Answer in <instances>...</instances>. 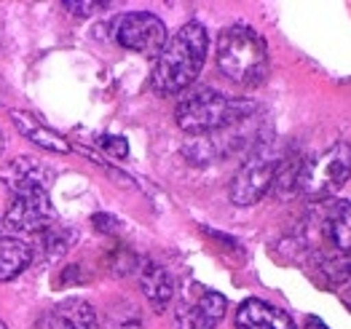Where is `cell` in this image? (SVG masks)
I'll return each mask as SVG.
<instances>
[{"label": "cell", "mask_w": 351, "mask_h": 329, "mask_svg": "<svg viewBox=\"0 0 351 329\" xmlns=\"http://www.w3.org/2000/svg\"><path fill=\"white\" fill-rule=\"evenodd\" d=\"M0 329H8V327H5V321H0Z\"/></svg>", "instance_id": "cb8c5ba5"}, {"label": "cell", "mask_w": 351, "mask_h": 329, "mask_svg": "<svg viewBox=\"0 0 351 329\" xmlns=\"http://www.w3.org/2000/svg\"><path fill=\"white\" fill-rule=\"evenodd\" d=\"M102 324H105V329H143V313L134 302L118 300L105 311Z\"/></svg>", "instance_id": "2e32d148"}, {"label": "cell", "mask_w": 351, "mask_h": 329, "mask_svg": "<svg viewBox=\"0 0 351 329\" xmlns=\"http://www.w3.org/2000/svg\"><path fill=\"white\" fill-rule=\"evenodd\" d=\"M64 8H67L70 14H75V16H91V14L102 11L105 3H64Z\"/></svg>", "instance_id": "44dd1931"}, {"label": "cell", "mask_w": 351, "mask_h": 329, "mask_svg": "<svg viewBox=\"0 0 351 329\" xmlns=\"http://www.w3.org/2000/svg\"><path fill=\"white\" fill-rule=\"evenodd\" d=\"M319 233L322 239L338 252L351 254V204L349 201H335L319 217Z\"/></svg>", "instance_id": "8fae6325"}, {"label": "cell", "mask_w": 351, "mask_h": 329, "mask_svg": "<svg viewBox=\"0 0 351 329\" xmlns=\"http://www.w3.org/2000/svg\"><path fill=\"white\" fill-rule=\"evenodd\" d=\"M57 222L54 201L46 187H22V190H8L5 201V217L3 225L14 233H43Z\"/></svg>", "instance_id": "8992f818"}, {"label": "cell", "mask_w": 351, "mask_h": 329, "mask_svg": "<svg viewBox=\"0 0 351 329\" xmlns=\"http://www.w3.org/2000/svg\"><path fill=\"white\" fill-rule=\"evenodd\" d=\"M322 273L327 278L330 287L338 289V295L351 302V254H341V257H332L322 265Z\"/></svg>", "instance_id": "e0dca14e"}, {"label": "cell", "mask_w": 351, "mask_h": 329, "mask_svg": "<svg viewBox=\"0 0 351 329\" xmlns=\"http://www.w3.org/2000/svg\"><path fill=\"white\" fill-rule=\"evenodd\" d=\"M209 51V32L202 22H188L167 40L164 51L156 57L150 73V89L158 96H175L196 83L204 70Z\"/></svg>", "instance_id": "6da1fadb"}, {"label": "cell", "mask_w": 351, "mask_h": 329, "mask_svg": "<svg viewBox=\"0 0 351 329\" xmlns=\"http://www.w3.org/2000/svg\"><path fill=\"white\" fill-rule=\"evenodd\" d=\"M140 289L150 302V308L156 313H164L169 308V302L175 300V278L167 268L147 263L145 268L140 270Z\"/></svg>", "instance_id": "7c38bea8"}, {"label": "cell", "mask_w": 351, "mask_h": 329, "mask_svg": "<svg viewBox=\"0 0 351 329\" xmlns=\"http://www.w3.org/2000/svg\"><path fill=\"white\" fill-rule=\"evenodd\" d=\"M0 153H3V134H0Z\"/></svg>", "instance_id": "603a6c76"}, {"label": "cell", "mask_w": 351, "mask_h": 329, "mask_svg": "<svg viewBox=\"0 0 351 329\" xmlns=\"http://www.w3.org/2000/svg\"><path fill=\"white\" fill-rule=\"evenodd\" d=\"M11 120H14L16 131H19L25 140H29L32 145H38V148L51 150V153H70V150H73L67 145L64 137H59L57 131H51L46 123H40L35 116H29L25 110H11Z\"/></svg>", "instance_id": "5bb4252c"}, {"label": "cell", "mask_w": 351, "mask_h": 329, "mask_svg": "<svg viewBox=\"0 0 351 329\" xmlns=\"http://www.w3.org/2000/svg\"><path fill=\"white\" fill-rule=\"evenodd\" d=\"M217 67L239 86H261L268 78V46L247 25H231L217 38Z\"/></svg>", "instance_id": "3957f363"}, {"label": "cell", "mask_w": 351, "mask_h": 329, "mask_svg": "<svg viewBox=\"0 0 351 329\" xmlns=\"http://www.w3.org/2000/svg\"><path fill=\"white\" fill-rule=\"evenodd\" d=\"M99 148L108 150V153L116 155V158H126V155H129L126 140H123V137H116V134H105V137H99Z\"/></svg>", "instance_id": "d6986e66"}, {"label": "cell", "mask_w": 351, "mask_h": 329, "mask_svg": "<svg viewBox=\"0 0 351 329\" xmlns=\"http://www.w3.org/2000/svg\"><path fill=\"white\" fill-rule=\"evenodd\" d=\"M351 177V145L341 142L324 150L322 155L303 161L300 166V177H298V193L308 196V198H330L332 193H338Z\"/></svg>", "instance_id": "277c9868"}, {"label": "cell", "mask_w": 351, "mask_h": 329, "mask_svg": "<svg viewBox=\"0 0 351 329\" xmlns=\"http://www.w3.org/2000/svg\"><path fill=\"white\" fill-rule=\"evenodd\" d=\"M0 236H3V233H0Z\"/></svg>", "instance_id": "d4e9b609"}, {"label": "cell", "mask_w": 351, "mask_h": 329, "mask_svg": "<svg viewBox=\"0 0 351 329\" xmlns=\"http://www.w3.org/2000/svg\"><path fill=\"white\" fill-rule=\"evenodd\" d=\"M49 329H97V311L81 298L62 300L49 313Z\"/></svg>", "instance_id": "4fadbf2b"}, {"label": "cell", "mask_w": 351, "mask_h": 329, "mask_svg": "<svg viewBox=\"0 0 351 329\" xmlns=\"http://www.w3.org/2000/svg\"><path fill=\"white\" fill-rule=\"evenodd\" d=\"M91 222H94V228L99 231V233H118L121 228H123V222L113 217V214H108V211H99V214H94L91 217Z\"/></svg>", "instance_id": "ffe728a7"}, {"label": "cell", "mask_w": 351, "mask_h": 329, "mask_svg": "<svg viewBox=\"0 0 351 329\" xmlns=\"http://www.w3.org/2000/svg\"><path fill=\"white\" fill-rule=\"evenodd\" d=\"M38 239H40V249L46 252V257H62L73 244V233L64 231V228L51 225L43 233H38Z\"/></svg>", "instance_id": "ac0fdd59"}, {"label": "cell", "mask_w": 351, "mask_h": 329, "mask_svg": "<svg viewBox=\"0 0 351 329\" xmlns=\"http://www.w3.org/2000/svg\"><path fill=\"white\" fill-rule=\"evenodd\" d=\"M51 177L54 174L49 172V166L32 155H19L5 169H0V182L8 190H22V187H46L49 190Z\"/></svg>", "instance_id": "30bf717a"}, {"label": "cell", "mask_w": 351, "mask_h": 329, "mask_svg": "<svg viewBox=\"0 0 351 329\" xmlns=\"http://www.w3.org/2000/svg\"><path fill=\"white\" fill-rule=\"evenodd\" d=\"M236 329H295L293 316L265 300L247 298L234 316Z\"/></svg>", "instance_id": "9c48e42d"}, {"label": "cell", "mask_w": 351, "mask_h": 329, "mask_svg": "<svg viewBox=\"0 0 351 329\" xmlns=\"http://www.w3.org/2000/svg\"><path fill=\"white\" fill-rule=\"evenodd\" d=\"M228 300L217 289H209L202 284H191L175 308L177 329H215L226 316Z\"/></svg>", "instance_id": "ba28073f"}, {"label": "cell", "mask_w": 351, "mask_h": 329, "mask_svg": "<svg viewBox=\"0 0 351 329\" xmlns=\"http://www.w3.org/2000/svg\"><path fill=\"white\" fill-rule=\"evenodd\" d=\"M116 40L118 46H123L126 51H134V54H143L147 60H156L169 35H167V25L150 14V11H132V14H123L116 25Z\"/></svg>", "instance_id": "52a82bcc"}, {"label": "cell", "mask_w": 351, "mask_h": 329, "mask_svg": "<svg viewBox=\"0 0 351 329\" xmlns=\"http://www.w3.org/2000/svg\"><path fill=\"white\" fill-rule=\"evenodd\" d=\"M303 329H330V327L324 324L319 316H308V319L303 321Z\"/></svg>", "instance_id": "7402d4cb"}, {"label": "cell", "mask_w": 351, "mask_h": 329, "mask_svg": "<svg viewBox=\"0 0 351 329\" xmlns=\"http://www.w3.org/2000/svg\"><path fill=\"white\" fill-rule=\"evenodd\" d=\"M282 155L274 148H261L258 153H252L241 169L234 174V180L228 185V198L236 207H252L263 198L265 193L274 187V180L282 169Z\"/></svg>", "instance_id": "5b68a950"}, {"label": "cell", "mask_w": 351, "mask_h": 329, "mask_svg": "<svg viewBox=\"0 0 351 329\" xmlns=\"http://www.w3.org/2000/svg\"><path fill=\"white\" fill-rule=\"evenodd\" d=\"M255 110L258 105L252 99L228 96L217 89H193L177 102L175 118L185 134L206 137L247 120Z\"/></svg>", "instance_id": "7a4b0ae2"}, {"label": "cell", "mask_w": 351, "mask_h": 329, "mask_svg": "<svg viewBox=\"0 0 351 329\" xmlns=\"http://www.w3.org/2000/svg\"><path fill=\"white\" fill-rule=\"evenodd\" d=\"M32 263V246L16 236H0V281L16 278Z\"/></svg>", "instance_id": "9a60e30c"}]
</instances>
